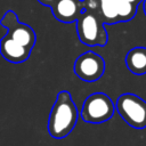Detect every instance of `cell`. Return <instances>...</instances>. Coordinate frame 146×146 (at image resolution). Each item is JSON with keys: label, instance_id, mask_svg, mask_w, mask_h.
<instances>
[{"label": "cell", "instance_id": "obj_1", "mask_svg": "<svg viewBox=\"0 0 146 146\" xmlns=\"http://www.w3.org/2000/svg\"><path fill=\"white\" fill-rule=\"evenodd\" d=\"M79 111L68 91H59L48 119V132L55 139L67 137L74 129Z\"/></svg>", "mask_w": 146, "mask_h": 146}, {"label": "cell", "instance_id": "obj_2", "mask_svg": "<svg viewBox=\"0 0 146 146\" xmlns=\"http://www.w3.org/2000/svg\"><path fill=\"white\" fill-rule=\"evenodd\" d=\"M76 32L79 40L86 46L104 47L108 40L103 18L90 9H84L76 21Z\"/></svg>", "mask_w": 146, "mask_h": 146}, {"label": "cell", "instance_id": "obj_3", "mask_svg": "<svg viewBox=\"0 0 146 146\" xmlns=\"http://www.w3.org/2000/svg\"><path fill=\"white\" fill-rule=\"evenodd\" d=\"M115 111L116 106L108 95L104 92H94L83 102L80 114L84 122L98 124L112 119Z\"/></svg>", "mask_w": 146, "mask_h": 146}, {"label": "cell", "instance_id": "obj_4", "mask_svg": "<svg viewBox=\"0 0 146 146\" xmlns=\"http://www.w3.org/2000/svg\"><path fill=\"white\" fill-rule=\"evenodd\" d=\"M116 112L128 123L135 129L146 128V102L135 94H122L116 103Z\"/></svg>", "mask_w": 146, "mask_h": 146}, {"label": "cell", "instance_id": "obj_5", "mask_svg": "<svg viewBox=\"0 0 146 146\" xmlns=\"http://www.w3.org/2000/svg\"><path fill=\"white\" fill-rule=\"evenodd\" d=\"M1 25L7 30V33L5 34L6 36L30 50L33 49L36 40L33 29L27 24L21 23L17 18V15L13 10L6 11L1 18Z\"/></svg>", "mask_w": 146, "mask_h": 146}, {"label": "cell", "instance_id": "obj_6", "mask_svg": "<svg viewBox=\"0 0 146 146\" xmlns=\"http://www.w3.org/2000/svg\"><path fill=\"white\" fill-rule=\"evenodd\" d=\"M105 72V62L102 56L94 51H86L74 63V73L86 82L97 81Z\"/></svg>", "mask_w": 146, "mask_h": 146}, {"label": "cell", "instance_id": "obj_7", "mask_svg": "<svg viewBox=\"0 0 146 146\" xmlns=\"http://www.w3.org/2000/svg\"><path fill=\"white\" fill-rule=\"evenodd\" d=\"M122 0H83L84 9L96 11L105 24L121 23L120 8Z\"/></svg>", "mask_w": 146, "mask_h": 146}, {"label": "cell", "instance_id": "obj_8", "mask_svg": "<svg viewBox=\"0 0 146 146\" xmlns=\"http://www.w3.org/2000/svg\"><path fill=\"white\" fill-rule=\"evenodd\" d=\"M83 10V0H57L51 7L54 17L66 24L76 22Z\"/></svg>", "mask_w": 146, "mask_h": 146}, {"label": "cell", "instance_id": "obj_9", "mask_svg": "<svg viewBox=\"0 0 146 146\" xmlns=\"http://www.w3.org/2000/svg\"><path fill=\"white\" fill-rule=\"evenodd\" d=\"M30 49L23 47L22 44L15 42L10 38L3 35L0 41V52L2 57L11 63H23L25 62L30 55H31Z\"/></svg>", "mask_w": 146, "mask_h": 146}, {"label": "cell", "instance_id": "obj_10", "mask_svg": "<svg viewBox=\"0 0 146 146\" xmlns=\"http://www.w3.org/2000/svg\"><path fill=\"white\" fill-rule=\"evenodd\" d=\"M125 65L135 75L146 74V48L136 47L128 51L125 56Z\"/></svg>", "mask_w": 146, "mask_h": 146}, {"label": "cell", "instance_id": "obj_11", "mask_svg": "<svg viewBox=\"0 0 146 146\" xmlns=\"http://www.w3.org/2000/svg\"><path fill=\"white\" fill-rule=\"evenodd\" d=\"M41 5H43V6H47V7H52L55 3H56V1L57 0H38Z\"/></svg>", "mask_w": 146, "mask_h": 146}, {"label": "cell", "instance_id": "obj_12", "mask_svg": "<svg viewBox=\"0 0 146 146\" xmlns=\"http://www.w3.org/2000/svg\"><path fill=\"white\" fill-rule=\"evenodd\" d=\"M124 1H127L131 5H135V6H138L140 2H144V0H124Z\"/></svg>", "mask_w": 146, "mask_h": 146}, {"label": "cell", "instance_id": "obj_13", "mask_svg": "<svg viewBox=\"0 0 146 146\" xmlns=\"http://www.w3.org/2000/svg\"><path fill=\"white\" fill-rule=\"evenodd\" d=\"M143 9H144V13L146 15V0H144V2H143Z\"/></svg>", "mask_w": 146, "mask_h": 146}]
</instances>
